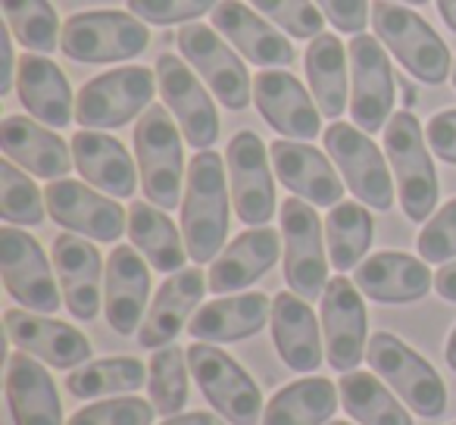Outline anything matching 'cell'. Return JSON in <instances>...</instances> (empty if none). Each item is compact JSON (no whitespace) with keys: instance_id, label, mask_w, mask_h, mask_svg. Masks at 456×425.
Returning <instances> with one entry per match:
<instances>
[{"instance_id":"1","label":"cell","mask_w":456,"mask_h":425,"mask_svg":"<svg viewBox=\"0 0 456 425\" xmlns=\"http://www.w3.org/2000/svg\"><path fill=\"white\" fill-rule=\"evenodd\" d=\"M225 159L216 151H197L188 163V188L182 200V235L194 263H209L222 254L228 235Z\"/></svg>"},{"instance_id":"2","label":"cell","mask_w":456,"mask_h":425,"mask_svg":"<svg viewBox=\"0 0 456 425\" xmlns=\"http://www.w3.org/2000/svg\"><path fill=\"white\" fill-rule=\"evenodd\" d=\"M372 26H375L379 41L387 47V53H394L397 63L403 66L412 78H419V82H425V85L447 82L450 51L425 16H419L416 10L403 7V4L375 0Z\"/></svg>"},{"instance_id":"3","label":"cell","mask_w":456,"mask_h":425,"mask_svg":"<svg viewBox=\"0 0 456 425\" xmlns=\"http://www.w3.org/2000/svg\"><path fill=\"white\" fill-rule=\"evenodd\" d=\"M134 157H138L141 188L159 209H175L182 200L184 151L182 135L169 116V107L151 103L134 126Z\"/></svg>"},{"instance_id":"4","label":"cell","mask_w":456,"mask_h":425,"mask_svg":"<svg viewBox=\"0 0 456 425\" xmlns=\"http://www.w3.org/2000/svg\"><path fill=\"white\" fill-rule=\"evenodd\" d=\"M385 153L394 169V182L400 191V207L406 219L425 223L437 203V172L431 153L425 147V132L419 119L403 110L394 113L385 126Z\"/></svg>"},{"instance_id":"5","label":"cell","mask_w":456,"mask_h":425,"mask_svg":"<svg viewBox=\"0 0 456 425\" xmlns=\"http://www.w3.org/2000/svg\"><path fill=\"white\" fill-rule=\"evenodd\" d=\"M366 360L375 369V375L387 381L394 388V394H400L406 406L419 413L425 419H437L447 410V388L444 379L437 375V369L431 366L425 356H419L410 344H403L391 331H375L369 338Z\"/></svg>"},{"instance_id":"6","label":"cell","mask_w":456,"mask_h":425,"mask_svg":"<svg viewBox=\"0 0 456 425\" xmlns=\"http://www.w3.org/2000/svg\"><path fill=\"white\" fill-rule=\"evenodd\" d=\"M151 45V32L132 13L88 10L63 22L60 47L76 63H126Z\"/></svg>"},{"instance_id":"7","label":"cell","mask_w":456,"mask_h":425,"mask_svg":"<svg viewBox=\"0 0 456 425\" xmlns=\"http://www.w3.org/2000/svg\"><path fill=\"white\" fill-rule=\"evenodd\" d=\"M188 366L200 385L203 397L216 413L232 425L263 422V394L256 381L238 366L225 350L207 341H194L188 347Z\"/></svg>"},{"instance_id":"8","label":"cell","mask_w":456,"mask_h":425,"mask_svg":"<svg viewBox=\"0 0 456 425\" xmlns=\"http://www.w3.org/2000/svg\"><path fill=\"white\" fill-rule=\"evenodd\" d=\"M157 72L122 66L91 78L76 97V122L85 128H119L153 103Z\"/></svg>"},{"instance_id":"9","label":"cell","mask_w":456,"mask_h":425,"mask_svg":"<svg viewBox=\"0 0 456 425\" xmlns=\"http://www.w3.org/2000/svg\"><path fill=\"white\" fill-rule=\"evenodd\" d=\"M281 241H285V279L294 294L316 300L329 288V263L322 244V223L313 203L300 197L281 200Z\"/></svg>"},{"instance_id":"10","label":"cell","mask_w":456,"mask_h":425,"mask_svg":"<svg viewBox=\"0 0 456 425\" xmlns=\"http://www.w3.org/2000/svg\"><path fill=\"white\" fill-rule=\"evenodd\" d=\"M325 151L341 169L344 182H347L350 194H356V200L379 209V213L394 207V176L385 163V153L375 147L369 132L347 126V122H335L325 128Z\"/></svg>"},{"instance_id":"11","label":"cell","mask_w":456,"mask_h":425,"mask_svg":"<svg viewBox=\"0 0 456 425\" xmlns=\"http://www.w3.org/2000/svg\"><path fill=\"white\" fill-rule=\"evenodd\" d=\"M0 275H4L10 298L22 304V310L57 313L63 304L60 298L63 291L57 288L41 244L13 225L0 229Z\"/></svg>"},{"instance_id":"12","label":"cell","mask_w":456,"mask_h":425,"mask_svg":"<svg viewBox=\"0 0 456 425\" xmlns=\"http://www.w3.org/2000/svg\"><path fill=\"white\" fill-rule=\"evenodd\" d=\"M350 116L362 132L387 126L394 110V72L379 35L350 38Z\"/></svg>"},{"instance_id":"13","label":"cell","mask_w":456,"mask_h":425,"mask_svg":"<svg viewBox=\"0 0 456 425\" xmlns=\"http://www.w3.org/2000/svg\"><path fill=\"white\" fill-rule=\"evenodd\" d=\"M228 188L235 213L248 229H260L275 217V182L269 151L254 132H238L225 151Z\"/></svg>"},{"instance_id":"14","label":"cell","mask_w":456,"mask_h":425,"mask_svg":"<svg viewBox=\"0 0 456 425\" xmlns=\"http://www.w3.org/2000/svg\"><path fill=\"white\" fill-rule=\"evenodd\" d=\"M175 45L182 57L194 66V72L213 88V94L228 110H244L250 103V76L244 60L225 45L219 29L184 26L178 29Z\"/></svg>"},{"instance_id":"15","label":"cell","mask_w":456,"mask_h":425,"mask_svg":"<svg viewBox=\"0 0 456 425\" xmlns=\"http://www.w3.org/2000/svg\"><path fill=\"white\" fill-rule=\"evenodd\" d=\"M153 72H157L163 103L172 110L184 141L194 151H209L216 144V138H219V113H216L213 97L207 94L200 78L175 53H159Z\"/></svg>"},{"instance_id":"16","label":"cell","mask_w":456,"mask_h":425,"mask_svg":"<svg viewBox=\"0 0 456 425\" xmlns=\"http://www.w3.org/2000/svg\"><path fill=\"white\" fill-rule=\"evenodd\" d=\"M45 200L53 223L76 232V235L110 244L119 241L122 232H126V209L82 182H72V178L47 182Z\"/></svg>"},{"instance_id":"17","label":"cell","mask_w":456,"mask_h":425,"mask_svg":"<svg viewBox=\"0 0 456 425\" xmlns=\"http://www.w3.org/2000/svg\"><path fill=\"white\" fill-rule=\"evenodd\" d=\"M322 331L325 356L331 369L354 372L366 356V304L356 282L347 275H335L322 294Z\"/></svg>"},{"instance_id":"18","label":"cell","mask_w":456,"mask_h":425,"mask_svg":"<svg viewBox=\"0 0 456 425\" xmlns=\"http://www.w3.org/2000/svg\"><path fill=\"white\" fill-rule=\"evenodd\" d=\"M254 103L275 132L294 141H313L322 132V110L306 94L300 78L285 69H263L254 76Z\"/></svg>"},{"instance_id":"19","label":"cell","mask_w":456,"mask_h":425,"mask_svg":"<svg viewBox=\"0 0 456 425\" xmlns=\"http://www.w3.org/2000/svg\"><path fill=\"white\" fill-rule=\"evenodd\" d=\"M53 269H57L66 310L82 323L94 319L101 310V279H107L101 250L78 238L76 232H63L53 238Z\"/></svg>"},{"instance_id":"20","label":"cell","mask_w":456,"mask_h":425,"mask_svg":"<svg viewBox=\"0 0 456 425\" xmlns=\"http://www.w3.org/2000/svg\"><path fill=\"white\" fill-rule=\"evenodd\" d=\"M4 325H7V338L16 347L51 363L53 369H76L88 363L91 356L88 335H82L76 325L60 323V319H47L26 310H7Z\"/></svg>"},{"instance_id":"21","label":"cell","mask_w":456,"mask_h":425,"mask_svg":"<svg viewBox=\"0 0 456 425\" xmlns=\"http://www.w3.org/2000/svg\"><path fill=\"white\" fill-rule=\"evenodd\" d=\"M147 298H151V269L141 260L138 248L119 244L107 257V279H103V313L119 335H132L144 325Z\"/></svg>"},{"instance_id":"22","label":"cell","mask_w":456,"mask_h":425,"mask_svg":"<svg viewBox=\"0 0 456 425\" xmlns=\"http://www.w3.org/2000/svg\"><path fill=\"white\" fill-rule=\"evenodd\" d=\"M273 157V169L279 182L288 191L300 197V200L313 203V207H338L344 197V182L338 178L331 159L313 144H300V141H275L269 147Z\"/></svg>"},{"instance_id":"23","label":"cell","mask_w":456,"mask_h":425,"mask_svg":"<svg viewBox=\"0 0 456 425\" xmlns=\"http://www.w3.org/2000/svg\"><path fill=\"white\" fill-rule=\"evenodd\" d=\"M354 282L375 304H412L431 291L435 275L422 257H410L403 250H381L356 266Z\"/></svg>"},{"instance_id":"24","label":"cell","mask_w":456,"mask_h":425,"mask_svg":"<svg viewBox=\"0 0 456 425\" xmlns=\"http://www.w3.org/2000/svg\"><path fill=\"white\" fill-rule=\"evenodd\" d=\"M281 235L275 229H248L228 244L219 257L213 260L207 275V285L213 294H235L260 282L269 269L275 266L281 254Z\"/></svg>"},{"instance_id":"25","label":"cell","mask_w":456,"mask_h":425,"mask_svg":"<svg viewBox=\"0 0 456 425\" xmlns=\"http://www.w3.org/2000/svg\"><path fill=\"white\" fill-rule=\"evenodd\" d=\"M213 29H219L254 66L279 69V66H291L297 60L291 41L266 20H260L241 0H219L213 10Z\"/></svg>"},{"instance_id":"26","label":"cell","mask_w":456,"mask_h":425,"mask_svg":"<svg viewBox=\"0 0 456 425\" xmlns=\"http://www.w3.org/2000/svg\"><path fill=\"white\" fill-rule=\"evenodd\" d=\"M200 269H178L175 275L159 285L157 298L151 304V313L144 316V325L138 329V344L147 350H159L178 338V331L191 323V313L200 306V298L207 291Z\"/></svg>"},{"instance_id":"27","label":"cell","mask_w":456,"mask_h":425,"mask_svg":"<svg viewBox=\"0 0 456 425\" xmlns=\"http://www.w3.org/2000/svg\"><path fill=\"white\" fill-rule=\"evenodd\" d=\"M273 319V300L260 291L232 294L203 304L188 323V331L194 341L207 344H228L244 341L263 331V325Z\"/></svg>"},{"instance_id":"28","label":"cell","mask_w":456,"mask_h":425,"mask_svg":"<svg viewBox=\"0 0 456 425\" xmlns=\"http://www.w3.org/2000/svg\"><path fill=\"white\" fill-rule=\"evenodd\" d=\"M0 147L7 159L20 163L26 172L47 182H57L72 169V144H66L57 132L38 126L26 116H7L0 126Z\"/></svg>"},{"instance_id":"29","label":"cell","mask_w":456,"mask_h":425,"mask_svg":"<svg viewBox=\"0 0 456 425\" xmlns=\"http://www.w3.org/2000/svg\"><path fill=\"white\" fill-rule=\"evenodd\" d=\"M7 400L16 425H63L57 385L26 350H16L7 360Z\"/></svg>"},{"instance_id":"30","label":"cell","mask_w":456,"mask_h":425,"mask_svg":"<svg viewBox=\"0 0 456 425\" xmlns=\"http://www.w3.org/2000/svg\"><path fill=\"white\" fill-rule=\"evenodd\" d=\"M72 159H76V169L82 172L85 182L101 188L103 194L132 197L134 188H138V169L132 163V153L113 135L94 132V128L76 132Z\"/></svg>"},{"instance_id":"31","label":"cell","mask_w":456,"mask_h":425,"mask_svg":"<svg viewBox=\"0 0 456 425\" xmlns=\"http://www.w3.org/2000/svg\"><path fill=\"white\" fill-rule=\"evenodd\" d=\"M16 88L20 101L35 119L51 128H66L72 122V88L63 69L45 53H22L16 66Z\"/></svg>"},{"instance_id":"32","label":"cell","mask_w":456,"mask_h":425,"mask_svg":"<svg viewBox=\"0 0 456 425\" xmlns=\"http://www.w3.org/2000/svg\"><path fill=\"white\" fill-rule=\"evenodd\" d=\"M273 341L279 356L294 372H313L322 366V341H319L316 313L300 294L281 291L273 300Z\"/></svg>"},{"instance_id":"33","label":"cell","mask_w":456,"mask_h":425,"mask_svg":"<svg viewBox=\"0 0 456 425\" xmlns=\"http://www.w3.org/2000/svg\"><path fill=\"white\" fill-rule=\"evenodd\" d=\"M128 238L159 273H178L188 260V244L178 235L175 223L166 217V209L153 207L151 200H134L128 207Z\"/></svg>"},{"instance_id":"34","label":"cell","mask_w":456,"mask_h":425,"mask_svg":"<svg viewBox=\"0 0 456 425\" xmlns=\"http://www.w3.org/2000/svg\"><path fill=\"white\" fill-rule=\"evenodd\" d=\"M338 385L310 375L285 385L263 410V425H329L338 410Z\"/></svg>"},{"instance_id":"35","label":"cell","mask_w":456,"mask_h":425,"mask_svg":"<svg viewBox=\"0 0 456 425\" xmlns=\"http://www.w3.org/2000/svg\"><path fill=\"white\" fill-rule=\"evenodd\" d=\"M306 78L325 119H338L347 110V47L338 35H319L306 51Z\"/></svg>"},{"instance_id":"36","label":"cell","mask_w":456,"mask_h":425,"mask_svg":"<svg viewBox=\"0 0 456 425\" xmlns=\"http://www.w3.org/2000/svg\"><path fill=\"white\" fill-rule=\"evenodd\" d=\"M338 391L347 416L360 425H412V416L403 410L400 397H394L372 372H344Z\"/></svg>"},{"instance_id":"37","label":"cell","mask_w":456,"mask_h":425,"mask_svg":"<svg viewBox=\"0 0 456 425\" xmlns=\"http://www.w3.org/2000/svg\"><path fill=\"white\" fill-rule=\"evenodd\" d=\"M372 213L362 203H338L325 219V241H329V260L338 273L356 269L369 254L372 244Z\"/></svg>"},{"instance_id":"38","label":"cell","mask_w":456,"mask_h":425,"mask_svg":"<svg viewBox=\"0 0 456 425\" xmlns=\"http://www.w3.org/2000/svg\"><path fill=\"white\" fill-rule=\"evenodd\" d=\"M147 381V366L134 356H107L66 375V391L78 400L103 394H132Z\"/></svg>"},{"instance_id":"39","label":"cell","mask_w":456,"mask_h":425,"mask_svg":"<svg viewBox=\"0 0 456 425\" xmlns=\"http://www.w3.org/2000/svg\"><path fill=\"white\" fill-rule=\"evenodd\" d=\"M188 350L178 344H166L151 356V404L157 406L159 416H178L188 404Z\"/></svg>"},{"instance_id":"40","label":"cell","mask_w":456,"mask_h":425,"mask_svg":"<svg viewBox=\"0 0 456 425\" xmlns=\"http://www.w3.org/2000/svg\"><path fill=\"white\" fill-rule=\"evenodd\" d=\"M4 16H7L10 32L35 53H53L60 45L63 26L57 20V10L51 0H0Z\"/></svg>"},{"instance_id":"41","label":"cell","mask_w":456,"mask_h":425,"mask_svg":"<svg viewBox=\"0 0 456 425\" xmlns=\"http://www.w3.org/2000/svg\"><path fill=\"white\" fill-rule=\"evenodd\" d=\"M47 200L38 184L13 166V159L0 163V219L7 225H41Z\"/></svg>"},{"instance_id":"42","label":"cell","mask_w":456,"mask_h":425,"mask_svg":"<svg viewBox=\"0 0 456 425\" xmlns=\"http://www.w3.org/2000/svg\"><path fill=\"white\" fill-rule=\"evenodd\" d=\"M273 26L291 32L294 38H319L325 29V13L310 0H250Z\"/></svg>"},{"instance_id":"43","label":"cell","mask_w":456,"mask_h":425,"mask_svg":"<svg viewBox=\"0 0 456 425\" xmlns=\"http://www.w3.org/2000/svg\"><path fill=\"white\" fill-rule=\"evenodd\" d=\"M153 410L144 397H113L78 410L66 425H151Z\"/></svg>"},{"instance_id":"44","label":"cell","mask_w":456,"mask_h":425,"mask_svg":"<svg viewBox=\"0 0 456 425\" xmlns=\"http://www.w3.org/2000/svg\"><path fill=\"white\" fill-rule=\"evenodd\" d=\"M419 257L425 263H450L456 257V197L447 200L435 217L425 223L416 238Z\"/></svg>"},{"instance_id":"45","label":"cell","mask_w":456,"mask_h":425,"mask_svg":"<svg viewBox=\"0 0 456 425\" xmlns=\"http://www.w3.org/2000/svg\"><path fill=\"white\" fill-rule=\"evenodd\" d=\"M219 0H128V10L151 26H175L216 10Z\"/></svg>"},{"instance_id":"46","label":"cell","mask_w":456,"mask_h":425,"mask_svg":"<svg viewBox=\"0 0 456 425\" xmlns=\"http://www.w3.org/2000/svg\"><path fill=\"white\" fill-rule=\"evenodd\" d=\"M325 20L344 35H362L369 20V0H316Z\"/></svg>"},{"instance_id":"47","label":"cell","mask_w":456,"mask_h":425,"mask_svg":"<svg viewBox=\"0 0 456 425\" xmlns=\"http://www.w3.org/2000/svg\"><path fill=\"white\" fill-rule=\"evenodd\" d=\"M425 138H428L431 153H437L444 163L456 166V110H444V113L431 116Z\"/></svg>"},{"instance_id":"48","label":"cell","mask_w":456,"mask_h":425,"mask_svg":"<svg viewBox=\"0 0 456 425\" xmlns=\"http://www.w3.org/2000/svg\"><path fill=\"white\" fill-rule=\"evenodd\" d=\"M10 26L0 29V94H10L13 88V45H10Z\"/></svg>"},{"instance_id":"49","label":"cell","mask_w":456,"mask_h":425,"mask_svg":"<svg viewBox=\"0 0 456 425\" xmlns=\"http://www.w3.org/2000/svg\"><path fill=\"white\" fill-rule=\"evenodd\" d=\"M435 288H437V294H441L444 300H450V304H456V260L444 263V266L437 269V275H435Z\"/></svg>"},{"instance_id":"50","label":"cell","mask_w":456,"mask_h":425,"mask_svg":"<svg viewBox=\"0 0 456 425\" xmlns=\"http://www.w3.org/2000/svg\"><path fill=\"white\" fill-rule=\"evenodd\" d=\"M163 425H225V419H219L216 413H178V416H169Z\"/></svg>"},{"instance_id":"51","label":"cell","mask_w":456,"mask_h":425,"mask_svg":"<svg viewBox=\"0 0 456 425\" xmlns=\"http://www.w3.org/2000/svg\"><path fill=\"white\" fill-rule=\"evenodd\" d=\"M437 13L447 22L450 32H456V0H437Z\"/></svg>"},{"instance_id":"52","label":"cell","mask_w":456,"mask_h":425,"mask_svg":"<svg viewBox=\"0 0 456 425\" xmlns=\"http://www.w3.org/2000/svg\"><path fill=\"white\" fill-rule=\"evenodd\" d=\"M447 363H450V369H456V329L450 331V341H447Z\"/></svg>"},{"instance_id":"53","label":"cell","mask_w":456,"mask_h":425,"mask_svg":"<svg viewBox=\"0 0 456 425\" xmlns=\"http://www.w3.org/2000/svg\"><path fill=\"white\" fill-rule=\"evenodd\" d=\"M403 97H406V107H412V103H416V91H412L410 85H403Z\"/></svg>"},{"instance_id":"54","label":"cell","mask_w":456,"mask_h":425,"mask_svg":"<svg viewBox=\"0 0 456 425\" xmlns=\"http://www.w3.org/2000/svg\"><path fill=\"white\" fill-rule=\"evenodd\" d=\"M400 4H410V7H419V4H428V0H400Z\"/></svg>"},{"instance_id":"55","label":"cell","mask_w":456,"mask_h":425,"mask_svg":"<svg viewBox=\"0 0 456 425\" xmlns=\"http://www.w3.org/2000/svg\"><path fill=\"white\" fill-rule=\"evenodd\" d=\"M453 88H456V60H453Z\"/></svg>"},{"instance_id":"56","label":"cell","mask_w":456,"mask_h":425,"mask_svg":"<svg viewBox=\"0 0 456 425\" xmlns=\"http://www.w3.org/2000/svg\"><path fill=\"white\" fill-rule=\"evenodd\" d=\"M329 425H350V422H329Z\"/></svg>"}]
</instances>
